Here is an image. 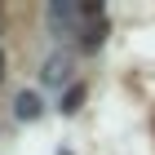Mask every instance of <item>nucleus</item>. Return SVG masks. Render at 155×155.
<instances>
[{"label":"nucleus","instance_id":"obj_5","mask_svg":"<svg viewBox=\"0 0 155 155\" xmlns=\"http://www.w3.org/2000/svg\"><path fill=\"white\" fill-rule=\"evenodd\" d=\"M0 80H5V53H0Z\"/></svg>","mask_w":155,"mask_h":155},{"label":"nucleus","instance_id":"obj_1","mask_svg":"<svg viewBox=\"0 0 155 155\" xmlns=\"http://www.w3.org/2000/svg\"><path fill=\"white\" fill-rule=\"evenodd\" d=\"M84 97H89V89H84V84H71V89H67V97H62V111H67V115H71V111H80Z\"/></svg>","mask_w":155,"mask_h":155},{"label":"nucleus","instance_id":"obj_2","mask_svg":"<svg viewBox=\"0 0 155 155\" xmlns=\"http://www.w3.org/2000/svg\"><path fill=\"white\" fill-rule=\"evenodd\" d=\"M40 115V97L36 93H22L18 97V120H36Z\"/></svg>","mask_w":155,"mask_h":155},{"label":"nucleus","instance_id":"obj_4","mask_svg":"<svg viewBox=\"0 0 155 155\" xmlns=\"http://www.w3.org/2000/svg\"><path fill=\"white\" fill-rule=\"evenodd\" d=\"M45 75H49V80H62V75H67V58H62V62L53 58V62H49V71H45Z\"/></svg>","mask_w":155,"mask_h":155},{"label":"nucleus","instance_id":"obj_3","mask_svg":"<svg viewBox=\"0 0 155 155\" xmlns=\"http://www.w3.org/2000/svg\"><path fill=\"white\" fill-rule=\"evenodd\" d=\"M102 36H107V22H93V27H84V40H80V45H84V49H97Z\"/></svg>","mask_w":155,"mask_h":155}]
</instances>
